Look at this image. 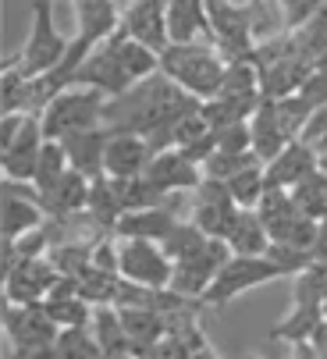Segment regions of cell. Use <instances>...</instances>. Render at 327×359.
<instances>
[{"label": "cell", "mask_w": 327, "mask_h": 359, "mask_svg": "<svg viewBox=\"0 0 327 359\" xmlns=\"http://www.w3.org/2000/svg\"><path fill=\"white\" fill-rule=\"evenodd\" d=\"M263 171H267V185L270 189H288L292 192L295 185H302L309 175L320 171V153L306 139H295V142H288L278 153L274 161H267Z\"/></svg>", "instance_id": "2e32d148"}, {"label": "cell", "mask_w": 327, "mask_h": 359, "mask_svg": "<svg viewBox=\"0 0 327 359\" xmlns=\"http://www.w3.org/2000/svg\"><path fill=\"white\" fill-rule=\"evenodd\" d=\"M46 221H50V217H46V210L39 207L36 192L25 189V185L8 182V192H4V242H15V238H22V235L43 228Z\"/></svg>", "instance_id": "ac0fdd59"}, {"label": "cell", "mask_w": 327, "mask_h": 359, "mask_svg": "<svg viewBox=\"0 0 327 359\" xmlns=\"http://www.w3.org/2000/svg\"><path fill=\"white\" fill-rule=\"evenodd\" d=\"M29 4H32V25H29V36L18 50V57L25 72L36 79V75L53 72L68 57L72 39H65V32L53 25V0H29Z\"/></svg>", "instance_id": "5b68a950"}, {"label": "cell", "mask_w": 327, "mask_h": 359, "mask_svg": "<svg viewBox=\"0 0 327 359\" xmlns=\"http://www.w3.org/2000/svg\"><path fill=\"white\" fill-rule=\"evenodd\" d=\"M153 157H156V149L146 135L128 132V128H111L107 153H103V175L107 178H139V175H146Z\"/></svg>", "instance_id": "8fae6325"}, {"label": "cell", "mask_w": 327, "mask_h": 359, "mask_svg": "<svg viewBox=\"0 0 327 359\" xmlns=\"http://www.w3.org/2000/svg\"><path fill=\"white\" fill-rule=\"evenodd\" d=\"M107 100H111V96H103L100 89H86V86H68V89H61V93L43 107V114H39L43 135H46V139H65V135H72V132L103 125Z\"/></svg>", "instance_id": "3957f363"}, {"label": "cell", "mask_w": 327, "mask_h": 359, "mask_svg": "<svg viewBox=\"0 0 327 359\" xmlns=\"http://www.w3.org/2000/svg\"><path fill=\"white\" fill-rule=\"evenodd\" d=\"M242 359H260V355H242Z\"/></svg>", "instance_id": "f35d334b"}, {"label": "cell", "mask_w": 327, "mask_h": 359, "mask_svg": "<svg viewBox=\"0 0 327 359\" xmlns=\"http://www.w3.org/2000/svg\"><path fill=\"white\" fill-rule=\"evenodd\" d=\"M203 100L189 96L182 86H175L164 72L149 75L146 82H135L128 93L111 96L103 107V125L107 128H128L139 132L153 142V149H164V139H168L171 125L178 118H185L189 111H196Z\"/></svg>", "instance_id": "6da1fadb"}, {"label": "cell", "mask_w": 327, "mask_h": 359, "mask_svg": "<svg viewBox=\"0 0 327 359\" xmlns=\"http://www.w3.org/2000/svg\"><path fill=\"white\" fill-rule=\"evenodd\" d=\"M182 224L175 207H142V210H125L118 217L114 235L118 238H146V242H164Z\"/></svg>", "instance_id": "ffe728a7"}, {"label": "cell", "mask_w": 327, "mask_h": 359, "mask_svg": "<svg viewBox=\"0 0 327 359\" xmlns=\"http://www.w3.org/2000/svg\"><path fill=\"white\" fill-rule=\"evenodd\" d=\"M256 214H260V221L267 224L270 238H281V235L288 231V224H292L295 217H302L288 189H267L263 199L256 203Z\"/></svg>", "instance_id": "4316f807"}, {"label": "cell", "mask_w": 327, "mask_h": 359, "mask_svg": "<svg viewBox=\"0 0 327 359\" xmlns=\"http://www.w3.org/2000/svg\"><path fill=\"white\" fill-rule=\"evenodd\" d=\"M72 86H86V89H100L103 96H121L128 93L135 82L128 79L125 65L118 61V50L111 46V39H107L103 46H96L93 54L82 61V68L75 72Z\"/></svg>", "instance_id": "7c38bea8"}, {"label": "cell", "mask_w": 327, "mask_h": 359, "mask_svg": "<svg viewBox=\"0 0 327 359\" xmlns=\"http://www.w3.org/2000/svg\"><path fill=\"white\" fill-rule=\"evenodd\" d=\"M4 331H8V341H11V352L15 359H29L36 355L39 348L53 345L61 334V327L50 320L46 306L36 302V306H11L4 310Z\"/></svg>", "instance_id": "52a82bcc"}, {"label": "cell", "mask_w": 327, "mask_h": 359, "mask_svg": "<svg viewBox=\"0 0 327 359\" xmlns=\"http://www.w3.org/2000/svg\"><path fill=\"white\" fill-rule=\"evenodd\" d=\"M89 189H93V182L86 175L68 171L61 182H53L50 189H43V192L32 189V192L39 199V207L46 210V217H79L89 207Z\"/></svg>", "instance_id": "d6986e66"}, {"label": "cell", "mask_w": 327, "mask_h": 359, "mask_svg": "<svg viewBox=\"0 0 327 359\" xmlns=\"http://www.w3.org/2000/svg\"><path fill=\"white\" fill-rule=\"evenodd\" d=\"M160 72L175 86H182L189 96L206 104L225 86L228 57H221L213 46H203V43H171L160 54Z\"/></svg>", "instance_id": "7a4b0ae2"}, {"label": "cell", "mask_w": 327, "mask_h": 359, "mask_svg": "<svg viewBox=\"0 0 327 359\" xmlns=\"http://www.w3.org/2000/svg\"><path fill=\"white\" fill-rule=\"evenodd\" d=\"M89 331H93V338H96V345L103 348L107 359H121V355L132 352V341H128V331H125L118 306H96Z\"/></svg>", "instance_id": "cb8c5ba5"}, {"label": "cell", "mask_w": 327, "mask_h": 359, "mask_svg": "<svg viewBox=\"0 0 327 359\" xmlns=\"http://www.w3.org/2000/svg\"><path fill=\"white\" fill-rule=\"evenodd\" d=\"M29 93H32V75L25 72L22 57L11 54L0 72V114H29Z\"/></svg>", "instance_id": "d4e9b609"}, {"label": "cell", "mask_w": 327, "mask_h": 359, "mask_svg": "<svg viewBox=\"0 0 327 359\" xmlns=\"http://www.w3.org/2000/svg\"><path fill=\"white\" fill-rule=\"evenodd\" d=\"M168 29L171 43H203L199 36L210 39L206 0H168Z\"/></svg>", "instance_id": "7402d4cb"}, {"label": "cell", "mask_w": 327, "mask_h": 359, "mask_svg": "<svg viewBox=\"0 0 327 359\" xmlns=\"http://www.w3.org/2000/svg\"><path fill=\"white\" fill-rule=\"evenodd\" d=\"M228 260H232L228 242H225V238H213L203 252H196V256H189V260H178V264H175L171 288H175L178 295H185V299L203 302V295H206V288L213 285L217 271H221Z\"/></svg>", "instance_id": "ba28073f"}, {"label": "cell", "mask_w": 327, "mask_h": 359, "mask_svg": "<svg viewBox=\"0 0 327 359\" xmlns=\"http://www.w3.org/2000/svg\"><path fill=\"white\" fill-rule=\"evenodd\" d=\"M302 139H306L309 146H316V142H323V139H327V104H320V107L313 111V118H309V125H306Z\"/></svg>", "instance_id": "836d02e7"}, {"label": "cell", "mask_w": 327, "mask_h": 359, "mask_svg": "<svg viewBox=\"0 0 327 359\" xmlns=\"http://www.w3.org/2000/svg\"><path fill=\"white\" fill-rule=\"evenodd\" d=\"M249 135H253V153L260 157V164L274 161L288 142H295V139L285 132L281 118H278L274 100H267V96L260 100V107H256L253 118H249Z\"/></svg>", "instance_id": "44dd1931"}, {"label": "cell", "mask_w": 327, "mask_h": 359, "mask_svg": "<svg viewBox=\"0 0 327 359\" xmlns=\"http://www.w3.org/2000/svg\"><path fill=\"white\" fill-rule=\"evenodd\" d=\"M313 345H316V352H320V359H327V320L313 331V338H309Z\"/></svg>", "instance_id": "e575fe53"}, {"label": "cell", "mask_w": 327, "mask_h": 359, "mask_svg": "<svg viewBox=\"0 0 327 359\" xmlns=\"http://www.w3.org/2000/svg\"><path fill=\"white\" fill-rule=\"evenodd\" d=\"M292 348H295V359H320V352H316L313 341H299V345H292Z\"/></svg>", "instance_id": "d590c367"}, {"label": "cell", "mask_w": 327, "mask_h": 359, "mask_svg": "<svg viewBox=\"0 0 327 359\" xmlns=\"http://www.w3.org/2000/svg\"><path fill=\"white\" fill-rule=\"evenodd\" d=\"M185 359H217V352H213V348H210L206 341H199V345H196V348H192V352H189Z\"/></svg>", "instance_id": "8d00e7d4"}, {"label": "cell", "mask_w": 327, "mask_h": 359, "mask_svg": "<svg viewBox=\"0 0 327 359\" xmlns=\"http://www.w3.org/2000/svg\"><path fill=\"white\" fill-rule=\"evenodd\" d=\"M68 171H72V164H68L65 146H61L58 139H46V142H43V149H39V164H36L32 189H36V192H43V189H50L53 182H61Z\"/></svg>", "instance_id": "f1b7e54d"}, {"label": "cell", "mask_w": 327, "mask_h": 359, "mask_svg": "<svg viewBox=\"0 0 327 359\" xmlns=\"http://www.w3.org/2000/svg\"><path fill=\"white\" fill-rule=\"evenodd\" d=\"M43 142H46V135H43L39 114H29V121H25L22 135H18L4 153H0V171H4V178H8V182H15V185H32Z\"/></svg>", "instance_id": "9a60e30c"}, {"label": "cell", "mask_w": 327, "mask_h": 359, "mask_svg": "<svg viewBox=\"0 0 327 359\" xmlns=\"http://www.w3.org/2000/svg\"><path fill=\"white\" fill-rule=\"evenodd\" d=\"M225 185H228V192L235 196V203H239L242 210H256V203H260L263 192L270 189V185H267V171H263V164H249L246 171L232 175Z\"/></svg>", "instance_id": "f546056e"}, {"label": "cell", "mask_w": 327, "mask_h": 359, "mask_svg": "<svg viewBox=\"0 0 327 359\" xmlns=\"http://www.w3.org/2000/svg\"><path fill=\"white\" fill-rule=\"evenodd\" d=\"M281 278H285V271L270 260V256H232V260L217 271L213 285L206 288L203 306L225 310L228 302L242 299L246 292H253L260 285H270V281H281Z\"/></svg>", "instance_id": "277c9868"}, {"label": "cell", "mask_w": 327, "mask_h": 359, "mask_svg": "<svg viewBox=\"0 0 327 359\" xmlns=\"http://www.w3.org/2000/svg\"><path fill=\"white\" fill-rule=\"evenodd\" d=\"M107 139H111V128L107 125H96V128H82V132H72L65 139H58L68 153V164L72 171L86 175L89 182L103 178V153H107Z\"/></svg>", "instance_id": "e0dca14e"}, {"label": "cell", "mask_w": 327, "mask_h": 359, "mask_svg": "<svg viewBox=\"0 0 327 359\" xmlns=\"http://www.w3.org/2000/svg\"><path fill=\"white\" fill-rule=\"evenodd\" d=\"M274 107H278V118H281L285 132H288L292 139H302V132H306V125H309V118H313V111H316L313 100H306L302 93H292V96L274 100Z\"/></svg>", "instance_id": "1f68e13d"}, {"label": "cell", "mask_w": 327, "mask_h": 359, "mask_svg": "<svg viewBox=\"0 0 327 359\" xmlns=\"http://www.w3.org/2000/svg\"><path fill=\"white\" fill-rule=\"evenodd\" d=\"M25 121H29V114H25V111H22V114H0V153H4V149L22 135Z\"/></svg>", "instance_id": "d6a6232c"}, {"label": "cell", "mask_w": 327, "mask_h": 359, "mask_svg": "<svg viewBox=\"0 0 327 359\" xmlns=\"http://www.w3.org/2000/svg\"><path fill=\"white\" fill-rule=\"evenodd\" d=\"M239 203H235V196L228 192V185L225 182H217V178H203L199 182V189L192 192V224L196 228H203L210 238H225L228 235V228H232V221L239 217Z\"/></svg>", "instance_id": "9c48e42d"}, {"label": "cell", "mask_w": 327, "mask_h": 359, "mask_svg": "<svg viewBox=\"0 0 327 359\" xmlns=\"http://www.w3.org/2000/svg\"><path fill=\"white\" fill-rule=\"evenodd\" d=\"M320 310H323V320H327V299H323V306H320Z\"/></svg>", "instance_id": "74e56055"}, {"label": "cell", "mask_w": 327, "mask_h": 359, "mask_svg": "<svg viewBox=\"0 0 327 359\" xmlns=\"http://www.w3.org/2000/svg\"><path fill=\"white\" fill-rule=\"evenodd\" d=\"M213 238L203 231V228H196L192 221H182L168 238H164L160 245H164V252L171 256V264H178V260H189V256H196V252H203L206 245H210Z\"/></svg>", "instance_id": "4dcf8cb0"}, {"label": "cell", "mask_w": 327, "mask_h": 359, "mask_svg": "<svg viewBox=\"0 0 327 359\" xmlns=\"http://www.w3.org/2000/svg\"><path fill=\"white\" fill-rule=\"evenodd\" d=\"M320 324H323V310H320V306H292V310L267 331V338L270 341L299 345V341H309Z\"/></svg>", "instance_id": "484cf974"}, {"label": "cell", "mask_w": 327, "mask_h": 359, "mask_svg": "<svg viewBox=\"0 0 327 359\" xmlns=\"http://www.w3.org/2000/svg\"><path fill=\"white\" fill-rule=\"evenodd\" d=\"M225 242H228L232 256H267V249H270L274 238H270V231H267V224L260 221L256 210H239V217L232 221Z\"/></svg>", "instance_id": "603a6c76"}, {"label": "cell", "mask_w": 327, "mask_h": 359, "mask_svg": "<svg viewBox=\"0 0 327 359\" xmlns=\"http://www.w3.org/2000/svg\"><path fill=\"white\" fill-rule=\"evenodd\" d=\"M146 178L160 192L175 196V192H196L206 175H203V164H196L185 149H160L146 168Z\"/></svg>", "instance_id": "5bb4252c"}, {"label": "cell", "mask_w": 327, "mask_h": 359, "mask_svg": "<svg viewBox=\"0 0 327 359\" xmlns=\"http://www.w3.org/2000/svg\"><path fill=\"white\" fill-rule=\"evenodd\" d=\"M61 271L50 256H36V260H22L4 271V295L11 306H36L46 302L50 288L58 285Z\"/></svg>", "instance_id": "30bf717a"}, {"label": "cell", "mask_w": 327, "mask_h": 359, "mask_svg": "<svg viewBox=\"0 0 327 359\" xmlns=\"http://www.w3.org/2000/svg\"><path fill=\"white\" fill-rule=\"evenodd\" d=\"M327 299V256H316V260L295 274L292 285V306H323Z\"/></svg>", "instance_id": "83f0119b"}, {"label": "cell", "mask_w": 327, "mask_h": 359, "mask_svg": "<svg viewBox=\"0 0 327 359\" xmlns=\"http://www.w3.org/2000/svg\"><path fill=\"white\" fill-rule=\"evenodd\" d=\"M118 274L128 285H142V288H171V274L175 264L164 252L160 242H146V238H121L118 242Z\"/></svg>", "instance_id": "8992f818"}, {"label": "cell", "mask_w": 327, "mask_h": 359, "mask_svg": "<svg viewBox=\"0 0 327 359\" xmlns=\"http://www.w3.org/2000/svg\"><path fill=\"white\" fill-rule=\"evenodd\" d=\"M121 32L139 39L142 46L164 50L171 46V29H168V0H132V8L121 15Z\"/></svg>", "instance_id": "4fadbf2b"}]
</instances>
